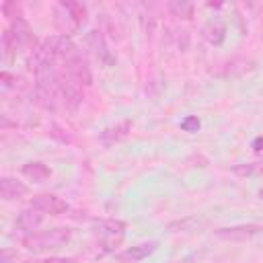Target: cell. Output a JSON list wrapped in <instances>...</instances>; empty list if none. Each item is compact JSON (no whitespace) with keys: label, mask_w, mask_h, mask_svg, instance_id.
I'll list each match as a JSON object with an SVG mask.
<instances>
[{"label":"cell","mask_w":263,"mask_h":263,"mask_svg":"<svg viewBox=\"0 0 263 263\" xmlns=\"http://www.w3.org/2000/svg\"><path fill=\"white\" fill-rule=\"evenodd\" d=\"M86 21V6L80 2H60L55 4L53 10V23L55 27L68 35V33H76Z\"/></svg>","instance_id":"3"},{"label":"cell","mask_w":263,"mask_h":263,"mask_svg":"<svg viewBox=\"0 0 263 263\" xmlns=\"http://www.w3.org/2000/svg\"><path fill=\"white\" fill-rule=\"evenodd\" d=\"M29 193V187L21 181H16L14 177H2L0 179V197L4 201H14L21 199Z\"/></svg>","instance_id":"10"},{"label":"cell","mask_w":263,"mask_h":263,"mask_svg":"<svg viewBox=\"0 0 263 263\" xmlns=\"http://www.w3.org/2000/svg\"><path fill=\"white\" fill-rule=\"evenodd\" d=\"M31 205L41 210L43 214H49V216H60V214L68 212V203L62 197L53 195V193H39V195H35L31 199Z\"/></svg>","instance_id":"7"},{"label":"cell","mask_w":263,"mask_h":263,"mask_svg":"<svg viewBox=\"0 0 263 263\" xmlns=\"http://www.w3.org/2000/svg\"><path fill=\"white\" fill-rule=\"evenodd\" d=\"M23 175L27 179H31L33 183H45L49 177H51V171L47 164L39 162V160H33V162H27L23 166Z\"/></svg>","instance_id":"13"},{"label":"cell","mask_w":263,"mask_h":263,"mask_svg":"<svg viewBox=\"0 0 263 263\" xmlns=\"http://www.w3.org/2000/svg\"><path fill=\"white\" fill-rule=\"evenodd\" d=\"M193 259H195V255H189V257H187V259H183V261H181V263H191V261H193Z\"/></svg>","instance_id":"22"},{"label":"cell","mask_w":263,"mask_h":263,"mask_svg":"<svg viewBox=\"0 0 263 263\" xmlns=\"http://www.w3.org/2000/svg\"><path fill=\"white\" fill-rule=\"evenodd\" d=\"M86 43H88V47L92 49V53L97 55V60H99L103 66H113V64H115V58H113V53L107 49L105 39H103V35H101L99 31H90V33L86 35Z\"/></svg>","instance_id":"8"},{"label":"cell","mask_w":263,"mask_h":263,"mask_svg":"<svg viewBox=\"0 0 263 263\" xmlns=\"http://www.w3.org/2000/svg\"><path fill=\"white\" fill-rule=\"evenodd\" d=\"M156 247H158L156 240L134 245V247L125 249V251L119 255V261H121V263H140V261H144L146 257H150V255L156 251Z\"/></svg>","instance_id":"9"},{"label":"cell","mask_w":263,"mask_h":263,"mask_svg":"<svg viewBox=\"0 0 263 263\" xmlns=\"http://www.w3.org/2000/svg\"><path fill=\"white\" fill-rule=\"evenodd\" d=\"M64 70H66V76H68L72 82H76L78 86H88V84L92 82L90 68H88L86 60L80 55V51L74 53L72 58H68V60L64 62Z\"/></svg>","instance_id":"4"},{"label":"cell","mask_w":263,"mask_h":263,"mask_svg":"<svg viewBox=\"0 0 263 263\" xmlns=\"http://www.w3.org/2000/svg\"><path fill=\"white\" fill-rule=\"evenodd\" d=\"M2 12H4V16H8L10 21L23 16V14H21V6H18L16 2H4V4H2Z\"/></svg>","instance_id":"17"},{"label":"cell","mask_w":263,"mask_h":263,"mask_svg":"<svg viewBox=\"0 0 263 263\" xmlns=\"http://www.w3.org/2000/svg\"><path fill=\"white\" fill-rule=\"evenodd\" d=\"M203 37L212 43V45H220L226 37V27L218 21H210L205 27H203Z\"/></svg>","instance_id":"14"},{"label":"cell","mask_w":263,"mask_h":263,"mask_svg":"<svg viewBox=\"0 0 263 263\" xmlns=\"http://www.w3.org/2000/svg\"><path fill=\"white\" fill-rule=\"evenodd\" d=\"M29 47H37L35 45V35L29 27V23L21 16V18H14L10 21V27L4 29L2 33V49H4V60L10 62L18 51L23 49H29Z\"/></svg>","instance_id":"1"},{"label":"cell","mask_w":263,"mask_h":263,"mask_svg":"<svg viewBox=\"0 0 263 263\" xmlns=\"http://www.w3.org/2000/svg\"><path fill=\"white\" fill-rule=\"evenodd\" d=\"M43 220H45L43 212L31 205V208H27V210H23V212L18 214V218H16V226H18L21 230L33 234V232L43 224Z\"/></svg>","instance_id":"11"},{"label":"cell","mask_w":263,"mask_h":263,"mask_svg":"<svg viewBox=\"0 0 263 263\" xmlns=\"http://www.w3.org/2000/svg\"><path fill=\"white\" fill-rule=\"evenodd\" d=\"M259 197H261V199H263V187H261V189H259Z\"/></svg>","instance_id":"24"},{"label":"cell","mask_w":263,"mask_h":263,"mask_svg":"<svg viewBox=\"0 0 263 263\" xmlns=\"http://www.w3.org/2000/svg\"><path fill=\"white\" fill-rule=\"evenodd\" d=\"M129 129H132V121L125 119V121H121V123H117V125H111V127L103 129V132H101V142H103L105 146H111V144L119 142L121 138H125Z\"/></svg>","instance_id":"12"},{"label":"cell","mask_w":263,"mask_h":263,"mask_svg":"<svg viewBox=\"0 0 263 263\" xmlns=\"http://www.w3.org/2000/svg\"><path fill=\"white\" fill-rule=\"evenodd\" d=\"M41 263H76V261L70 257H49V259H43Z\"/></svg>","instance_id":"19"},{"label":"cell","mask_w":263,"mask_h":263,"mask_svg":"<svg viewBox=\"0 0 263 263\" xmlns=\"http://www.w3.org/2000/svg\"><path fill=\"white\" fill-rule=\"evenodd\" d=\"M168 8H171V12H173L175 16H179V18H191V16H193V4L187 2V0H173V2L168 4Z\"/></svg>","instance_id":"16"},{"label":"cell","mask_w":263,"mask_h":263,"mask_svg":"<svg viewBox=\"0 0 263 263\" xmlns=\"http://www.w3.org/2000/svg\"><path fill=\"white\" fill-rule=\"evenodd\" d=\"M181 127H183L185 132H189V134H195V132L201 127V121H199L195 115H189V117H185V119L181 121Z\"/></svg>","instance_id":"18"},{"label":"cell","mask_w":263,"mask_h":263,"mask_svg":"<svg viewBox=\"0 0 263 263\" xmlns=\"http://www.w3.org/2000/svg\"><path fill=\"white\" fill-rule=\"evenodd\" d=\"M12 257H16V251L12 253V251H8V249H4L2 251V263H10V259Z\"/></svg>","instance_id":"21"},{"label":"cell","mask_w":263,"mask_h":263,"mask_svg":"<svg viewBox=\"0 0 263 263\" xmlns=\"http://www.w3.org/2000/svg\"><path fill=\"white\" fill-rule=\"evenodd\" d=\"M92 232L107 245V247H115L121 242L123 234H125V224L121 220H99L92 228Z\"/></svg>","instance_id":"5"},{"label":"cell","mask_w":263,"mask_h":263,"mask_svg":"<svg viewBox=\"0 0 263 263\" xmlns=\"http://www.w3.org/2000/svg\"><path fill=\"white\" fill-rule=\"evenodd\" d=\"M253 150H255L257 154H263V136H259V138L253 140Z\"/></svg>","instance_id":"20"},{"label":"cell","mask_w":263,"mask_h":263,"mask_svg":"<svg viewBox=\"0 0 263 263\" xmlns=\"http://www.w3.org/2000/svg\"><path fill=\"white\" fill-rule=\"evenodd\" d=\"M23 263H41L39 259H29V261H23Z\"/></svg>","instance_id":"23"},{"label":"cell","mask_w":263,"mask_h":263,"mask_svg":"<svg viewBox=\"0 0 263 263\" xmlns=\"http://www.w3.org/2000/svg\"><path fill=\"white\" fill-rule=\"evenodd\" d=\"M72 236V230L66 228V226H55V228H49V230H41V232H33V234H27L23 238V247L27 251H33V253H43V251H49V249H60L64 247Z\"/></svg>","instance_id":"2"},{"label":"cell","mask_w":263,"mask_h":263,"mask_svg":"<svg viewBox=\"0 0 263 263\" xmlns=\"http://www.w3.org/2000/svg\"><path fill=\"white\" fill-rule=\"evenodd\" d=\"M261 232H263L261 224H234V226H224L214 230V234L220 240H249Z\"/></svg>","instance_id":"6"},{"label":"cell","mask_w":263,"mask_h":263,"mask_svg":"<svg viewBox=\"0 0 263 263\" xmlns=\"http://www.w3.org/2000/svg\"><path fill=\"white\" fill-rule=\"evenodd\" d=\"M232 173L234 175H240V177H257V175H263V162L236 164V166H232Z\"/></svg>","instance_id":"15"}]
</instances>
